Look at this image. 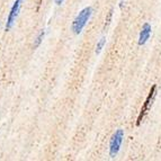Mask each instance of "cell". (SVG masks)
<instances>
[{"label": "cell", "mask_w": 161, "mask_h": 161, "mask_svg": "<svg viewBox=\"0 0 161 161\" xmlns=\"http://www.w3.org/2000/svg\"><path fill=\"white\" fill-rule=\"evenodd\" d=\"M44 35H45V31L42 30L40 32V34H38V36L36 37V40H35V42H34V47L35 48L38 47V46H40V44L42 43V41H43V38H44Z\"/></svg>", "instance_id": "6"}, {"label": "cell", "mask_w": 161, "mask_h": 161, "mask_svg": "<svg viewBox=\"0 0 161 161\" xmlns=\"http://www.w3.org/2000/svg\"><path fill=\"white\" fill-rule=\"evenodd\" d=\"M23 0H15L13 7L10 9V13H9L8 19H7V24H6V31H9L13 27L14 23L16 20L17 16L19 14V9H20V6H22Z\"/></svg>", "instance_id": "4"}, {"label": "cell", "mask_w": 161, "mask_h": 161, "mask_svg": "<svg viewBox=\"0 0 161 161\" xmlns=\"http://www.w3.org/2000/svg\"><path fill=\"white\" fill-rule=\"evenodd\" d=\"M92 14V7H86L85 9L79 13V15L75 17V19L72 23V31L75 35H79L81 33V31L83 30V27L86 26L87 22L89 20L90 16Z\"/></svg>", "instance_id": "1"}, {"label": "cell", "mask_w": 161, "mask_h": 161, "mask_svg": "<svg viewBox=\"0 0 161 161\" xmlns=\"http://www.w3.org/2000/svg\"><path fill=\"white\" fill-rule=\"evenodd\" d=\"M105 43H106V38L105 37H102L100 38V41L97 43V47H96V54H99L100 52H102L103 47H104Z\"/></svg>", "instance_id": "7"}, {"label": "cell", "mask_w": 161, "mask_h": 161, "mask_svg": "<svg viewBox=\"0 0 161 161\" xmlns=\"http://www.w3.org/2000/svg\"><path fill=\"white\" fill-rule=\"evenodd\" d=\"M151 35V25L149 23H144L142 26V30L140 32L139 36V45H144L148 42Z\"/></svg>", "instance_id": "5"}, {"label": "cell", "mask_w": 161, "mask_h": 161, "mask_svg": "<svg viewBox=\"0 0 161 161\" xmlns=\"http://www.w3.org/2000/svg\"><path fill=\"white\" fill-rule=\"evenodd\" d=\"M63 1H64V0H55V3H57V5H61Z\"/></svg>", "instance_id": "8"}, {"label": "cell", "mask_w": 161, "mask_h": 161, "mask_svg": "<svg viewBox=\"0 0 161 161\" xmlns=\"http://www.w3.org/2000/svg\"><path fill=\"white\" fill-rule=\"evenodd\" d=\"M41 5H42V0H38V8H40Z\"/></svg>", "instance_id": "9"}, {"label": "cell", "mask_w": 161, "mask_h": 161, "mask_svg": "<svg viewBox=\"0 0 161 161\" xmlns=\"http://www.w3.org/2000/svg\"><path fill=\"white\" fill-rule=\"evenodd\" d=\"M123 137H124V131L121 129H118L115 132L110 139L109 142V156L110 158H115L117 156L118 151L121 149L122 142H123Z\"/></svg>", "instance_id": "2"}, {"label": "cell", "mask_w": 161, "mask_h": 161, "mask_svg": "<svg viewBox=\"0 0 161 161\" xmlns=\"http://www.w3.org/2000/svg\"><path fill=\"white\" fill-rule=\"evenodd\" d=\"M156 89H157V86L156 85H153L152 88H151L150 92H149V95H148V97H147V99H145V102L143 103L142 108H141V112H140L139 116H137L136 126H140V124H141V122L143 121L144 116L147 115L148 112L150 110L151 105H152V102H153V99H154V96H156Z\"/></svg>", "instance_id": "3"}]
</instances>
